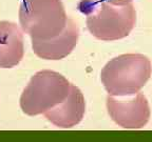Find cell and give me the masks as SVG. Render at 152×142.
Returning <instances> with one entry per match:
<instances>
[{
	"mask_svg": "<svg viewBox=\"0 0 152 142\" xmlns=\"http://www.w3.org/2000/svg\"><path fill=\"white\" fill-rule=\"evenodd\" d=\"M149 58L142 54L114 57L100 72V80L110 96L125 97L140 93L151 77Z\"/></svg>",
	"mask_w": 152,
	"mask_h": 142,
	"instance_id": "cell-1",
	"label": "cell"
},
{
	"mask_svg": "<svg viewBox=\"0 0 152 142\" xmlns=\"http://www.w3.org/2000/svg\"><path fill=\"white\" fill-rule=\"evenodd\" d=\"M68 16L61 0H23L19 7V23L32 39L47 40L64 32Z\"/></svg>",
	"mask_w": 152,
	"mask_h": 142,
	"instance_id": "cell-2",
	"label": "cell"
},
{
	"mask_svg": "<svg viewBox=\"0 0 152 142\" xmlns=\"http://www.w3.org/2000/svg\"><path fill=\"white\" fill-rule=\"evenodd\" d=\"M71 83L61 74L50 70L39 71L31 78L20 96V109L28 116H38L64 101Z\"/></svg>",
	"mask_w": 152,
	"mask_h": 142,
	"instance_id": "cell-3",
	"label": "cell"
},
{
	"mask_svg": "<svg viewBox=\"0 0 152 142\" xmlns=\"http://www.w3.org/2000/svg\"><path fill=\"white\" fill-rule=\"evenodd\" d=\"M86 23L93 37L102 41H115L127 37L136 23L133 3L115 5L104 0L93 5Z\"/></svg>",
	"mask_w": 152,
	"mask_h": 142,
	"instance_id": "cell-4",
	"label": "cell"
},
{
	"mask_svg": "<svg viewBox=\"0 0 152 142\" xmlns=\"http://www.w3.org/2000/svg\"><path fill=\"white\" fill-rule=\"evenodd\" d=\"M108 114L114 122L128 130H138L148 123L151 116L147 98L137 93L125 97H107Z\"/></svg>",
	"mask_w": 152,
	"mask_h": 142,
	"instance_id": "cell-5",
	"label": "cell"
},
{
	"mask_svg": "<svg viewBox=\"0 0 152 142\" xmlns=\"http://www.w3.org/2000/svg\"><path fill=\"white\" fill-rule=\"evenodd\" d=\"M79 28L73 19L68 20L61 34L47 40L32 39V47L36 56L45 60H60L72 53L78 42Z\"/></svg>",
	"mask_w": 152,
	"mask_h": 142,
	"instance_id": "cell-6",
	"label": "cell"
},
{
	"mask_svg": "<svg viewBox=\"0 0 152 142\" xmlns=\"http://www.w3.org/2000/svg\"><path fill=\"white\" fill-rule=\"evenodd\" d=\"M86 113L83 94L77 86L71 84L68 97L57 106L45 113V117L53 125L60 128H71L77 125Z\"/></svg>",
	"mask_w": 152,
	"mask_h": 142,
	"instance_id": "cell-7",
	"label": "cell"
},
{
	"mask_svg": "<svg viewBox=\"0 0 152 142\" xmlns=\"http://www.w3.org/2000/svg\"><path fill=\"white\" fill-rule=\"evenodd\" d=\"M24 56L23 35L17 24L0 21V67L12 69Z\"/></svg>",
	"mask_w": 152,
	"mask_h": 142,
	"instance_id": "cell-8",
	"label": "cell"
},
{
	"mask_svg": "<svg viewBox=\"0 0 152 142\" xmlns=\"http://www.w3.org/2000/svg\"><path fill=\"white\" fill-rule=\"evenodd\" d=\"M104 1H107V2H110L115 5H125L133 2V0H104Z\"/></svg>",
	"mask_w": 152,
	"mask_h": 142,
	"instance_id": "cell-9",
	"label": "cell"
}]
</instances>
